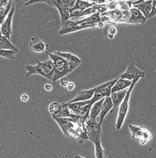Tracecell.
<instances>
[{
  "instance_id": "6da1fadb",
  "label": "cell",
  "mask_w": 156,
  "mask_h": 158,
  "mask_svg": "<svg viewBox=\"0 0 156 158\" xmlns=\"http://www.w3.org/2000/svg\"><path fill=\"white\" fill-rule=\"evenodd\" d=\"M35 61H36L35 65L28 64V65L25 66V69L27 71L25 77H28L34 74H38L46 77V79L52 80L54 73V67L52 61L49 59L45 61H39L36 58H35Z\"/></svg>"
},
{
  "instance_id": "7a4b0ae2",
  "label": "cell",
  "mask_w": 156,
  "mask_h": 158,
  "mask_svg": "<svg viewBox=\"0 0 156 158\" xmlns=\"http://www.w3.org/2000/svg\"><path fill=\"white\" fill-rule=\"evenodd\" d=\"M47 54L50 55V60L52 61L54 67V73L53 76V82L55 84L56 81L61 78H64L65 76L70 73L68 69V64L67 61L63 57L57 55L55 54H51V53L46 52Z\"/></svg>"
},
{
  "instance_id": "3957f363",
  "label": "cell",
  "mask_w": 156,
  "mask_h": 158,
  "mask_svg": "<svg viewBox=\"0 0 156 158\" xmlns=\"http://www.w3.org/2000/svg\"><path fill=\"white\" fill-rule=\"evenodd\" d=\"M139 80H140V79H134V80H132V84H131V85L129 87V89L127 90L125 98L123 99V101L122 102V103L120 104L118 116H117L116 124H115V127H116L117 131L121 129L122 126L123 124V122L125 120L126 116L127 113H128L129 111V100H130V94L132 93V90L133 89H134V86H135V84H137V81H138Z\"/></svg>"
},
{
  "instance_id": "277c9868",
  "label": "cell",
  "mask_w": 156,
  "mask_h": 158,
  "mask_svg": "<svg viewBox=\"0 0 156 158\" xmlns=\"http://www.w3.org/2000/svg\"><path fill=\"white\" fill-rule=\"evenodd\" d=\"M118 80V78H116L114 79V80L106 82V83L98 86V87H96L94 97L90 100V103L93 105L96 102L99 101V100L104 98L108 97V96L111 95V88H112L114 84L116 83Z\"/></svg>"
},
{
  "instance_id": "5b68a950",
  "label": "cell",
  "mask_w": 156,
  "mask_h": 158,
  "mask_svg": "<svg viewBox=\"0 0 156 158\" xmlns=\"http://www.w3.org/2000/svg\"><path fill=\"white\" fill-rule=\"evenodd\" d=\"M101 124L96 120L87 119L85 122V128L86 131L87 137L91 142H95L97 139H101Z\"/></svg>"
},
{
  "instance_id": "8992f818",
  "label": "cell",
  "mask_w": 156,
  "mask_h": 158,
  "mask_svg": "<svg viewBox=\"0 0 156 158\" xmlns=\"http://www.w3.org/2000/svg\"><path fill=\"white\" fill-rule=\"evenodd\" d=\"M144 76H145V73L137 68L134 63L132 62L131 64H129L126 72H124L122 74L118 76V77L119 79H124V80L132 81L134 79L143 78V77H144Z\"/></svg>"
},
{
  "instance_id": "52a82bcc",
  "label": "cell",
  "mask_w": 156,
  "mask_h": 158,
  "mask_svg": "<svg viewBox=\"0 0 156 158\" xmlns=\"http://www.w3.org/2000/svg\"><path fill=\"white\" fill-rule=\"evenodd\" d=\"M15 12V6L13 4L11 6V10L6 17V19L3 21L0 26V31L2 36L6 38L7 40H10L12 35V19Z\"/></svg>"
},
{
  "instance_id": "ba28073f",
  "label": "cell",
  "mask_w": 156,
  "mask_h": 158,
  "mask_svg": "<svg viewBox=\"0 0 156 158\" xmlns=\"http://www.w3.org/2000/svg\"><path fill=\"white\" fill-rule=\"evenodd\" d=\"M129 127H130L133 139L138 138V139H141V145L145 144L147 141L151 139V134H150V132H148V131L144 130V129L141 128V127L135 125H130Z\"/></svg>"
},
{
  "instance_id": "9c48e42d",
  "label": "cell",
  "mask_w": 156,
  "mask_h": 158,
  "mask_svg": "<svg viewBox=\"0 0 156 158\" xmlns=\"http://www.w3.org/2000/svg\"><path fill=\"white\" fill-rule=\"evenodd\" d=\"M54 54L60 56V57H63V58H64V59L66 60L67 62H68V69H69L70 73L72 72L74 69H76L82 63V61L78 57H76V56L74 55V54H70V53L57 51V52H55Z\"/></svg>"
},
{
  "instance_id": "30bf717a",
  "label": "cell",
  "mask_w": 156,
  "mask_h": 158,
  "mask_svg": "<svg viewBox=\"0 0 156 158\" xmlns=\"http://www.w3.org/2000/svg\"><path fill=\"white\" fill-rule=\"evenodd\" d=\"M133 4L134 8L138 10L147 20L151 12L152 0H140L137 2H133Z\"/></svg>"
},
{
  "instance_id": "8fae6325",
  "label": "cell",
  "mask_w": 156,
  "mask_h": 158,
  "mask_svg": "<svg viewBox=\"0 0 156 158\" xmlns=\"http://www.w3.org/2000/svg\"><path fill=\"white\" fill-rule=\"evenodd\" d=\"M111 110H113V104L111 98H110V96H108V97L104 98V101L101 106V112L99 113V116L96 118V121L102 123L104 118Z\"/></svg>"
},
{
  "instance_id": "7c38bea8",
  "label": "cell",
  "mask_w": 156,
  "mask_h": 158,
  "mask_svg": "<svg viewBox=\"0 0 156 158\" xmlns=\"http://www.w3.org/2000/svg\"><path fill=\"white\" fill-rule=\"evenodd\" d=\"M30 49L33 52L35 53H42L46 52L47 49V44L45 43L42 42V40H40L38 37H32L30 40V44H29Z\"/></svg>"
},
{
  "instance_id": "4fadbf2b",
  "label": "cell",
  "mask_w": 156,
  "mask_h": 158,
  "mask_svg": "<svg viewBox=\"0 0 156 158\" xmlns=\"http://www.w3.org/2000/svg\"><path fill=\"white\" fill-rule=\"evenodd\" d=\"M95 87L90 90H80L77 92V95L75 96L72 100L69 102H84V101H89L91 100L92 98L94 97V92H95Z\"/></svg>"
},
{
  "instance_id": "5bb4252c",
  "label": "cell",
  "mask_w": 156,
  "mask_h": 158,
  "mask_svg": "<svg viewBox=\"0 0 156 158\" xmlns=\"http://www.w3.org/2000/svg\"><path fill=\"white\" fill-rule=\"evenodd\" d=\"M80 29L81 28H80L79 25L77 24L76 21L68 20L64 24H61V28L59 31V34L60 35H64V34H67V33L73 32V31H78V30Z\"/></svg>"
},
{
  "instance_id": "9a60e30c",
  "label": "cell",
  "mask_w": 156,
  "mask_h": 158,
  "mask_svg": "<svg viewBox=\"0 0 156 158\" xmlns=\"http://www.w3.org/2000/svg\"><path fill=\"white\" fill-rule=\"evenodd\" d=\"M127 21L131 24H144L146 21V18L138 10L133 8L130 9V18Z\"/></svg>"
},
{
  "instance_id": "2e32d148",
  "label": "cell",
  "mask_w": 156,
  "mask_h": 158,
  "mask_svg": "<svg viewBox=\"0 0 156 158\" xmlns=\"http://www.w3.org/2000/svg\"><path fill=\"white\" fill-rule=\"evenodd\" d=\"M126 90H120V91H117V92L111 93L110 98H111V102H112L113 108H115L117 106H120V104H121L124 98H125L126 94Z\"/></svg>"
},
{
  "instance_id": "e0dca14e",
  "label": "cell",
  "mask_w": 156,
  "mask_h": 158,
  "mask_svg": "<svg viewBox=\"0 0 156 158\" xmlns=\"http://www.w3.org/2000/svg\"><path fill=\"white\" fill-rule=\"evenodd\" d=\"M131 84H132V81H130V80L118 78V80H117L116 83L114 84V86L111 88V93L117 92V91H120V90H126L127 87L131 85Z\"/></svg>"
},
{
  "instance_id": "ac0fdd59",
  "label": "cell",
  "mask_w": 156,
  "mask_h": 158,
  "mask_svg": "<svg viewBox=\"0 0 156 158\" xmlns=\"http://www.w3.org/2000/svg\"><path fill=\"white\" fill-rule=\"evenodd\" d=\"M104 101V98L101 99L99 101L96 102L91 106V109H90V114H89V119L90 120H96L97 116H99V113L101 112V106H102L103 102Z\"/></svg>"
},
{
  "instance_id": "d6986e66",
  "label": "cell",
  "mask_w": 156,
  "mask_h": 158,
  "mask_svg": "<svg viewBox=\"0 0 156 158\" xmlns=\"http://www.w3.org/2000/svg\"><path fill=\"white\" fill-rule=\"evenodd\" d=\"M0 50H9V51H14V53L18 54L19 52V49L15 45L11 43L10 40H7L4 36H1L0 38Z\"/></svg>"
},
{
  "instance_id": "ffe728a7",
  "label": "cell",
  "mask_w": 156,
  "mask_h": 158,
  "mask_svg": "<svg viewBox=\"0 0 156 158\" xmlns=\"http://www.w3.org/2000/svg\"><path fill=\"white\" fill-rule=\"evenodd\" d=\"M93 143L94 145L96 158H106V150L103 148L101 144V139H97Z\"/></svg>"
},
{
  "instance_id": "44dd1931",
  "label": "cell",
  "mask_w": 156,
  "mask_h": 158,
  "mask_svg": "<svg viewBox=\"0 0 156 158\" xmlns=\"http://www.w3.org/2000/svg\"><path fill=\"white\" fill-rule=\"evenodd\" d=\"M90 103V100L89 101H84V102H67L64 103V105L68 108V110L71 111V113H75V112L80 110L82 107H83L86 105H88Z\"/></svg>"
},
{
  "instance_id": "7402d4cb",
  "label": "cell",
  "mask_w": 156,
  "mask_h": 158,
  "mask_svg": "<svg viewBox=\"0 0 156 158\" xmlns=\"http://www.w3.org/2000/svg\"><path fill=\"white\" fill-rule=\"evenodd\" d=\"M62 109H61V112L56 116H53V118H71L73 116V113H71L68 108L64 104L61 105Z\"/></svg>"
},
{
  "instance_id": "603a6c76",
  "label": "cell",
  "mask_w": 156,
  "mask_h": 158,
  "mask_svg": "<svg viewBox=\"0 0 156 158\" xmlns=\"http://www.w3.org/2000/svg\"><path fill=\"white\" fill-rule=\"evenodd\" d=\"M96 5V2H90L88 1H82V0H77L75 2V4L74 6L77 7L78 9L82 10L83 11L85 10L90 8V7L94 6Z\"/></svg>"
},
{
  "instance_id": "cb8c5ba5",
  "label": "cell",
  "mask_w": 156,
  "mask_h": 158,
  "mask_svg": "<svg viewBox=\"0 0 156 158\" xmlns=\"http://www.w3.org/2000/svg\"><path fill=\"white\" fill-rule=\"evenodd\" d=\"M61 109H62L61 104H60L59 102H52L49 106V111H50V114L52 115V116L58 114L61 112Z\"/></svg>"
},
{
  "instance_id": "d4e9b609",
  "label": "cell",
  "mask_w": 156,
  "mask_h": 158,
  "mask_svg": "<svg viewBox=\"0 0 156 158\" xmlns=\"http://www.w3.org/2000/svg\"><path fill=\"white\" fill-rule=\"evenodd\" d=\"M16 53L9 50H0V57H5L10 60H15Z\"/></svg>"
},
{
  "instance_id": "484cf974",
  "label": "cell",
  "mask_w": 156,
  "mask_h": 158,
  "mask_svg": "<svg viewBox=\"0 0 156 158\" xmlns=\"http://www.w3.org/2000/svg\"><path fill=\"white\" fill-rule=\"evenodd\" d=\"M12 5H13L12 1H8V3H7L6 6L5 10H4L3 14H2V15L0 17V24H2V23L3 22L5 17H6L7 14H9V12L10 11L11 6H12Z\"/></svg>"
},
{
  "instance_id": "4316f807",
  "label": "cell",
  "mask_w": 156,
  "mask_h": 158,
  "mask_svg": "<svg viewBox=\"0 0 156 158\" xmlns=\"http://www.w3.org/2000/svg\"><path fill=\"white\" fill-rule=\"evenodd\" d=\"M155 8H156V1L155 0H152L151 12H150V14H149V16H148L147 19H149V18H154V16H155Z\"/></svg>"
},
{
  "instance_id": "83f0119b",
  "label": "cell",
  "mask_w": 156,
  "mask_h": 158,
  "mask_svg": "<svg viewBox=\"0 0 156 158\" xmlns=\"http://www.w3.org/2000/svg\"><path fill=\"white\" fill-rule=\"evenodd\" d=\"M108 31H109V35H112L113 36V35H114V34L117 32V30H116V28H114V27H110Z\"/></svg>"
},
{
  "instance_id": "f1b7e54d",
  "label": "cell",
  "mask_w": 156,
  "mask_h": 158,
  "mask_svg": "<svg viewBox=\"0 0 156 158\" xmlns=\"http://www.w3.org/2000/svg\"><path fill=\"white\" fill-rule=\"evenodd\" d=\"M68 80H66V79H65V78H61V86H62V87H66V86L68 85Z\"/></svg>"
},
{
  "instance_id": "f546056e",
  "label": "cell",
  "mask_w": 156,
  "mask_h": 158,
  "mask_svg": "<svg viewBox=\"0 0 156 158\" xmlns=\"http://www.w3.org/2000/svg\"><path fill=\"white\" fill-rule=\"evenodd\" d=\"M66 87H67V88H68V90H72L73 89L75 88V84L71 82V83H68V85H67Z\"/></svg>"
},
{
  "instance_id": "4dcf8cb0",
  "label": "cell",
  "mask_w": 156,
  "mask_h": 158,
  "mask_svg": "<svg viewBox=\"0 0 156 158\" xmlns=\"http://www.w3.org/2000/svg\"><path fill=\"white\" fill-rule=\"evenodd\" d=\"M21 101L26 102L27 100H28V96L27 95V94H23V95H21Z\"/></svg>"
},
{
  "instance_id": "1f68e13d",
  "label": "cell",
  "mask_w": 156,
  "mask_h": 158,
  "mask_svg": "<svg viewBox=\"0 0 156 158\" xmlns=\"http://www.w3.org/2000/svg\"><path fill=\"white\" fill-rule=\"evenodd\" d=\"M45 89L46 90H52V86L50 85V84H46Z\"/></svg>"
},
{
  "instance_id": "d6a6232c",
  "label": "cell",
  "mask_w": 156,
  "mask_h": 158,
  "mask_svg": "<svg viewBox=\"0 0 156 158\" xmlns=\"http://www.w3.org/2000/svg\"><path fill=\"white\" fill-rule=\"evenodd\" d=\"M74 158H84V157H82V156H79V155H76V156H75V157H74Z\"/></svg>"
},
{
  "instance_id": "836d02e7",
  "label": "cell",
  "mask_w": 156,
  "mask_h": 158,
  "mask_svg": "<svg viewBox=\"0 0 156 158\" xmlns=\"http://www.w3.org/2000/svg\"><path fill=\"white\" fill-rule=\"evenodd\" d=\"M1 36H2V34H1V31H0V38H1Z\"/></svg>"
}]
</instances>
